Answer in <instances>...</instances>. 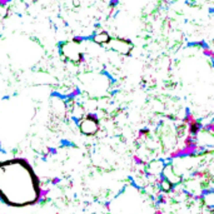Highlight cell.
I'll return each mask as SVG.
<instances>
[{"label": "cell", "instance_id": "cell-1", "mask_svg": "<svg viewBox=\"0 0 214 214\" xmlns=\"http://www.w3.org/2000/svg\"><path fill=\"white\" fill-rule=\"evenodd\" d=\"M78 44L79 43L77 40H73V41H69V43H65L62 46V53L64 58L70 60L71 63H79L83 59V55L80 50H79Z\"/></svg>", "mask_w": 214, "mask_h": 214}, {"label": "cell", "instance_id": "cell-2", "mask_svg": "<svg viewBox=\"0 0 214 214\" xmlns=\"http://www.w3.org/2000/svg\"><path fill=\"white\" fill-rule=\"evenodd\" d=\"M79 123V128H80V131L85 135H93L95 134L98 130H99V123H98L96 118H94L92 115L88 116H83Z\"/></svg>", "mask_w": 214, "mask_h": 214}, {"label": "cell", "instance_id": "cell-3", "mask_svg": "<svg viewBox=\"0 0 214 214\" xmlns=\"http://www.w3.org/2000/svg\"><path fill=\"white\" fill-rule=\"evenodd\" d=\"M108 45L110 46L111 50H114L115 53L122 54V55H129L130 51L133 50V44H131L129 40L119 39V38H116V39H110Z\"/></svg>", "mask_w": 214, "mask_h": 214}, {"label": "cell", "instance_id": "cell-4", "mask_svg": "<svg viewBox=\"0 0 214 214\" xmlns=\"http://www.w3.org/2000/svg\"><path fill=\"white\" fill-rule=\"evenodd\" d=\"M111 38L109 36V34L107 31H100V33H96L95 35L93 36V41L98 45H104V44H108L109 40Z\"/></svg>", "mask_w": 214, "mask_h": 214}, {"label": "cell", "instance_id": "cell-5", "mask_svg": "<svg viewBox=\"0 0 214 214\" xmlns=\"http://www.w3.org/2000/svg\"><path fill=\"white\" fill-rule=\"evenodd\" d=\"M161 188H163V190L165 191H168V190H170V188H172V183L169 182V180H163V183H161Z\"/></svg>", "mask_w": 214, "mask_h": 214}]
</instances>
